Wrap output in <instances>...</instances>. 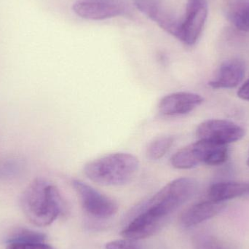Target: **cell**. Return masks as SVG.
Listing matches in <instances>:
<instances>
[{
    "label": "cell",
    "instance_id": "1",
    "mask_svg": "<svg viewBox=\"0 0 249 249\" xmlns=\"http://www.w3.org/2000/svg\"><path fill=\"white\" fill-rule=\"evenodd\" d=\"M20 203L29 222L39 227L51 225L66 209L58 189L44 178H36L28 186Z\"/></svg>",
    "mask_w": 249,
    "mask_h": 249
},
{
    "label": "cell",
    "instance_id": "2",
    "mask_svg": "<svg viewBox=\"0 0 249 249\" xmlns=\"http://www.w3.org/2000/svg\"><path fill=\"white\" fill-rule=\"evenodd\" d=\"M139 165L134 155L116 152L88 162L83 172L89 179L100 185L122 186L133 179Z\"/></svg>",
    "mask_w": 249,
    "mask_h": 249
},
{
    "label": "cell",
    "instance_id": "3",
    "mask_svg": "<svg viewBox=\"0 0 249 249\" xmlns=\"http://www.w3.org/2000/svg\"><path fill=\"white\" fill-rule=\"evenodd\" d=\"M198 184L194 178H177L162 187L138 209L166 220L170 214L194 196Z\"/></svg>",
    "mask_w": 249,
    "mask_h": 249
},
{
    "label": "cell",
    "instance_id": "4",
    "mask_svg": "<svg viewBox=\"0 0 249 249\" xmlns=\"http://www.w3.org/2000/svg\"><path fill=\"white\" fill-rule=\"evenodd\" d=\"M226 145L198 140L176 152L171 158V163L177 169H190L201 163L219 165L228 159Z\"/></svg>",
    "mask_w": 249,
    "mask_h": 249
},
{
    "label": "cell",
    "instance_id": "5",
    "mask_svg": "<svg viewBox=\"0 0 249 249\" xmlns=\"http://www.w3.org/2000/svg\"><path fill=\"white\" fill-rule=\"evenodd\" d=\"M84 210L90 216L107 219L114 216L118 210L115 200L80 180L71 181Z\"/></svg>",
    "mask_w": 249,
    "mask_h": 249
},
{
    "label": "cell",
    "instance_id": "6",
    "mask_svg": "<svg viewBox=\"0 0 249 249\" xmlns=\"http://www.w3.org/2000/svg\"><path fill=\"white\" fill-rule=\"evenodd\" d=\"M207 15L206 0H188L178 39L185 45H195L204 27Z\"/></svg>",
    "mask_w": 249,
    "mask_h": 249
},
{
    "label": "cell",
    "instance_id": "7",
    "mask_svg": "<svg viewBox=\"0 0 249 249\" xmlns=\"http://www.w3.org/2000/svg\"><path fill=\"white\" fill-rule=\"evenodd\" d=\"M245 130L241 126L225 120H209L199 124L196 130L198 140L228 144L241 140Z\"/></svg>",
    "mask_w": 249,
    "mask_h": 249
},
{
    "label": "cell",
    "instance_id": "8",
    "mask_svg": "<svg viewBox=\"0 0 249 249\" xmlns=\"http://www.w3.org/2000/svg\"><path fill=\"white\" fill-rule=\"evenodd\" d=\"M73 10L83 18L99 20L124 16L128 7L123 0H77Z\"/></svg>",
    "mask_w": 249,
    "mask_h": 249
},
{
    "label": "cell",
    "instance_id": "9",
    "mask_svg": "<svg viewBox=\"0 0 249 249\" xmlns=\"http://www.w3.org/2000/svg\"><path fill=\"white\" fill-rule=\"evenodd\" d=\"M133 1L136 7L145 16L178 39L181 20H178L161 0H133Z\"/></svg>",
    "mask_w": 249,
    "mask_h": 249
},
{
    "label": "cell",
    "instance_id": "10",
    "mask_svg": "<svg viewBox=\"0 0 249 249\" xmlns=\"http://www.w3.org/2000/svg\"><path fill=\"white\" fill-rule=\"evenodd\" d=\"M203 98L197 93L189 92L173 93L160 99L158 110L164 116H181L194 110L203 103Z\"/></svg>",
    "mask_w": 249,
    "mask_h": 249
},
{
    "label": "cell",
    "instance_id": "11",
    "mask_svg": "<svg viewBox=\"0 0 249 249\" xmlns=\"http://www.w3.org/2000/svg\"><path fill=\"white\" fill-rule=\"evenodd\" d=\"M136 211L137 215L121 232L124 238L137 241L149 238L158 232L166 221L155 217L144 211Z\"/></svg>",
    "mask_w": 249,
    "mask_h": 249
},
{
    "label": "cell",
    "instance_id": "12",
    "mask_svg": "<svg viewBox=\"0 0 249 249\" xmlns=\"http://www.w3.org/2000/svg\"><path fill=\"white\" fill-rule=\"evenodd\" d=\"M245 66L239 59H231L221 65L216 77L209 85L213 89H233L244 80Z\"/></svg>",
    "mask_w": 249,
    "mask_h": 249
},
{
    "label": "cell",
    "instance_id": "13",
    "mask_svg": "<svg viewBox=\"0 0 249 249\" xmlns=\"http://www.w3.org/2000/svg\"><path fill=\"white\" fill-rule=\"evenodd\" d=\"M224 208V203H216L209 200L193 205L181 215V225L185 228L196 226L214 217Z\"/></svg>",
    "mask_w": 249,
    "mask_h": 249
},
{
    "label": "cell",
    "instance_id": "14",
    "mask_svg": "<svg viewBox=\"0 0 249 249\" xmlns=\"http://www.w3.org/2000/svg\"><path fill=\"white\" fill-rule=\"evenodd\" d=\"M249 193V184L244 183L225 181L212 184L208 190V198L216 203H224L226 200L244 196Z\"/></svg>",
    "mask_w": 249,
    "mask_h": 249
},
{
    "label": "cell",
    "instance_id": "15",
    "mask_svg": "<svg viewBox=\"0 0 249 249\" xmlns=\"http://www.w3.org/2000/svg\"><path fill=\"white\" fill-rule=\"evenodd\" d=\"M230 21L242 32H249V3L246 0H230L227 4Z\"/></svg>",
    "mask_w": 249,
    "mask_h": 249
},
{
    "label": "cell",
    "instance_id": "16",
    "mask_svg": "<svg viewBox=\"0 0 249 249\" xmlns=\"http://www.w3.org/2000/svg\"><path fill=\"white\" fill-rule=\"evenodd\" d=\"M174 136H163L154 139L146 148V158L151 160H158L163 158L174 143Z\"/></svg>",
    "mask_w": 249,
    "mask_h": 249
},
{
    "label": "cell",
    "instance_id": "17",
    "mask_svg": "<svg viewBox=\"0 0 249 249\" xmlns=\"http://www.w3.org/2000/svg\"><path fill=\"white\" fill-rule=\"evenodd\" d=\"M24 164L21 160L9 158L0 161V179L16 178L23 173Z\"/></svg>",
    "mask_w": 249,
    "mask_h": 249
},
{
    "label": "cell",
    "instance_id": "18",
    "mask_svg": "<svg viewBox=\"0 0 249 249\" xmlns=\"http://www.w3.org/2000/svg\"><path fill=\"white\" fill-rule=\"evenodd\" d=\"M196 249H232L226 243L213 235L203 234L195 239Z\"/></svg>",
    "mask_w": 249,
    "mask_h": 249
},
{
    "label": "cell",
    "instance_id": "19",
    "mask_svg": "<svg viewBox=\"0 0 249 249\" xmlns=\"http://www.w3.org/2000/svg\"><path fill=\"white\" fill-rule=\"evenodd\" d=\"M45 235L40 232L20 229L11 235L7 242H45Z\"/></svg>",
    "mask_w": 249,
    "mask_h": 249
},
{
    "label": "cell",
    "instance_id": "20",
    "mask_svg": "<svg viewBox=\"0 0 249 249\" xmlns=\"http://www.w3.org/2000/svg\"><path fill=\"white\" fill-rule=\"evenodd\" d=\"M6 249H55L45 242H7Z\"/></svg>",
    "mask_w": 249,
    "mask_h": 249
},
{
    "label": "cell",
    "instance_id": "21",
    "mask_svg": "<svg viewBox=\"0 0 249 249\" xmlns=\"http://www.w3.org/2000/svg\"><path fill=\"white\" fill-rule=\"evenodd\" d=\"M107 249H142L141 246L134 240L124 239L116 240L111 241L106 245Z\"/></svg>",
    "mask_w": 249,
    "mask_h": 249
},
{
    "label": "cell",
    "instance_id": "22",
    "mask_svg": "<svg viewBox=\"0 0 249 249\" xmlns=\"http://www.w3.org/2000/svg\"><path fill=\"white\" fill-rule=\"evenodd\" d=\"M238 96L240 99L249 102V79L240 88L238 91Z\"/></svg>",
    "mask_w": 249,
    "mask_h": 249
},
{
    "label": "cell",
    "instance_id": "23",
    "mask_svg": "<svg viewBox=\"0 0 249 249\" xmlns=\"http://www.w3.org/2000/svg\"><path fill=\"white\" fill-rule=\"evenodd\" d=\"M248 165H249V160H248Z\"/></svg>",
    "mask_w": 249,
    "mask_h": 249
}]
</instances>
